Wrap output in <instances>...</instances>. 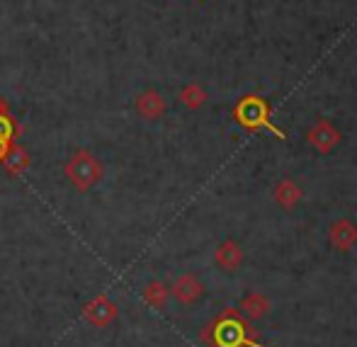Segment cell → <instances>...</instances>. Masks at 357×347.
<instances>
[{"label": "cell", "mask_w": 357, "mask_h": 347, "mask_svg": "<svg viewBox=\"0 0 357 347\" xmlns=\"http://www.w3.org/2000/svg\"><path fill=\"white\" fill-rule=\"evenodd\" d=\"M216 263L224 270H236L241 265V250L234 243H224L216 250Z\"/></svg>", "instance_id": "8"}, {"label": "cell", "mask_w": 357, "mask_h": 347, "mask_svg": "<svg viewBox=\"0 0 357 347\" xmlns=\"http://www.w3.org/2000/svg\"><path fill=\"white\" fill-rule=\"evenodd\" d=\"M3 165H5V170H8L10 178H20V175L29 168V153L20 144H13L8 148V153H5Z\"/></svg>", "instance_id": "5"}, {"label": "cell", "mask_w": 357, "mask_h": 347, "mask_svg": "<svg viewBox=\"0 0 357 347\" xmlns=\"http://www.w3.org/2000/svg\"><path fill=\"white\" fill-rule=\"evenodd\" d=\"M204 286L202 282H199L195 275H183L178 282L173 284V289H170V294L175 296V299L180 301V304H195V301L202 296Z\"/></svg>", "instance_id": "4"}, {"label": "cell", "mask_w": 357, "mask_h": 347, "mask_svg": "<svg viewBox=\"0 0 357 347\" xmlns=\"http://www.w3.org/2000/svg\"><path fill=\"white\" fill-rule=\"evenodd\" d=\"M0 139L15 141V122L10 117V107L3 98H0Z\"/></svg>", "instance_id": "9"}, {"label": "cell", "mask_w": 357, "mask_h": 347, "mask_svg": "<svg viewBox=\"0 0 357 347\" xmlns=\"http://www.w3.org/2000/svg\"><path fill=\"white\" fill-rule=\"evenodd\" d=\"M243 311L250 316V318H258V316L268 314V301L263 299V296L258 294H250L243 299Z\"/></svg>", "instance_id": "10"}, {"label": "cell", "mask_w": 357, "mask_h": 347, "mask_svg": "<svg viewBox=\"0 0 357 347\" xmlns=\"http://www.w3.org/2000/svg\"><path fill=\"white\" fill-rule=\"evenodd\" d=\"M15 141H8V139H0V163H3V158H5V153H8V148L13 146Z\"/></svg>", "instance_id": "11"}, {"label": "cell", "mask_w": 357, "mask_h": 347, "mask_svg": "<svg viewBox=\"0 0 357 347\" xmlns=\"http://www.w3.org/2000/svg\"><path fill=\"white\" fill-rule=\"evenodd\" d=\"M214 347H265L250 338L248 325L241 321L238 314H224L212 328L204 333Z\"/></svg>", "instance_id": "1"}, {"label": "cell", "mask_w": 357, "mask_h": 347, "mask_svg": "<svg viewBox=\"0 0 357 347\" xmlns=\"http://www.w3.org/2000/svg\"><path fill=\"white\" fill-rule=\"evenodd\" d=\"M119 314V306L109 299L107 294H98L93 301L83 306V318L88 321L93 328H109Z\"/></svg>", "instance_id": "3"}, {"label": "cell", "mask_w": 357, "mask_h": 347, "mask_svg": "<svg viewBox=\"0 0 357 347\" xmlns=\"http://www.w3.org/2000/svg\"><path fill=\"white\" fill-rule=\"evenodd\" d=\"M142 296H144V301L151 306V309L163 311L165 306H168V296H170V291H168V286H165L163 282L153 279V282H149V284L144 286Z\"/></svg>", "instance_id": "6"}, {"label": "cell", "mask_w": 357, "mask_h": 347, "mask_svg": "<svg viewBox=\"0 0 357 347\" xmlns=\"http://www.w3.org/2000/svg\"><path fill=\"white\" fill-rule=\"evenodd\" d=\"M163 98H160L158 93H153V90H146L142 98L137 100V109L139 114H142L144 119H155L163 114Z\"/></svg>", "instance_id": "7"}, {"label": "cell", "mask_w": 357, "mask_h": 347, "mask_svg": "<svg viewBox=\"0 0 357 347\" xmlns=\"http://www.w3.org/2000/svg\"><path fill=\"white\" fill-rule=\"evenodd\" d=\"M66 178L71 180V185L75 190H80V192H88V190H93L95 185L102 180V163H100L98 158H95L90 151H75L71 158L66 160Z\"/></svg>", "instance_id": "2"}]
</instances>
